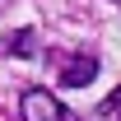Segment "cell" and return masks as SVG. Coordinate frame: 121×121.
Instances as JSON below:
<instances>
[{
    "instance_id": "obj_1",
    "label": "cell",
    "mask_w": 121,
    "mask_h": 121,
    "mask_svg": "<svg viewBox=\"0 0 121 121\" xmlns=\"http://www.w3.org/2000/svg\"><path fill=\"white\" fill-rule=\"evenodd\" d=\"M19 117H23V121H79V117H70L47 89H23V98H19Z\"/></svg>"
},
{
    "instance_id": "obj_2",
    "label": "cell",
    "mask_w": 121,
    "mask_h": 121,
    "mask_svg": "<svg viewBox=\"0 0 121 121\" xmlns=\"http://www.w3.org/2000/svg\"><path fill=\"white\" fill-rule=\"evenodd\" d=\"M93 75H98V56H93V51H70L65 65H60V84H65V89H84Z\"/></svg>"
},
{
    "instance_id": "obj_3",
    "label": "cell",
    "mask_w": 121,
    "mask_h": 121,
    "mask_svg": "<svg viewBox=\"0 0 121 121\" xmlns=\"http://www.w3.org/2000/svg\"><path fill=\"white\" fill-rule=\"evenodd\" d=\"M33 42H37V33H33V28H19V33H9L0 47H5L9 56H33Z\"/></svg>"
},
{
    "instance_id": "obj_4",
    "label": "cell",
    "mask_w": 121,
    "mask_h": 121,
    "mask_svg": "<svg viewBox=\"0 0 121 121\" xmlns=\"http://www.w3.org/2000/svg\"><path fill=\"white\" fill-rule=\"evenodd\" d=\"M93 117H98V121H121V89L107 93L103 103H98V112H93Z\"/></svg>"
}]
</instances>
